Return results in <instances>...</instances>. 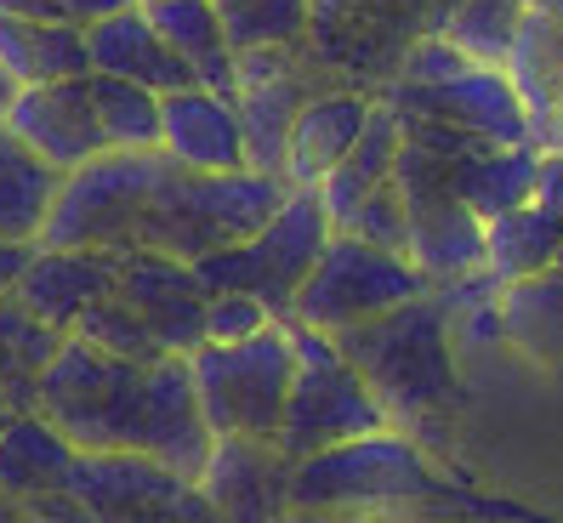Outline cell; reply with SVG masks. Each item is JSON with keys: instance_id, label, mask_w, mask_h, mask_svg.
<instances>
[{"instance_id": "cell-1", "label": "cell", "mask_w": 563, "mask_h": 523, "mask_svg": "<svg viewBox=\"0 0 563 523\" xmlns=\"http://www.w3.org/2000/svg\"><path fill=\"white\" fill-rule=\"evenodd\" d=\"M35 410L75 438V449H143L177 478H200L211 455V421L194 399L188 353H165L154 365L97 353L86 336H63L41 370Z\"/></svg>"}, {"instance_id": "cell-2", "label": "cell", "mask_w": 563, "mask_h": 523, "mask_svg": "<svg viewBox=\"0 0 563 523\" xmlns=\"http://www.w3.org/2000/svg\"><path fill=\"white\" fill-rule=\"evenodd\" d=\"M336 347L347 365L371 381L387 421L410 433L421 449L439 444V415L455 410L461 381H455V342H450V313L427 290L399 308H387L364 324L336 331Z\"/></svg>"}, {"instance_id": "cell-3", "label": "cell", "mask_w": 563, "mask_h": 523, "mask_svg": "<svg viewBox=\"0 0 563 523\" xmlns=\"http://www.w3.org/2000/svg\"><path fill=\"white\" fill-rule=\"evenodd\" d=\"M450 478H439V467L427 461V449L399 433H358L342 438L319 455L290 461V507L308 512H358V518H427L433 523Z\"/></svg>"}, {"instance_id": "cell-4", "label": "cell", "mask_w": 563, "mask_h": 523, "mask_svg": "<svg viewBox=\"0 0 563 523\" xmlns=\"http://www.w3.org/2000/svg\"><path fill=\"white\" fill-rule=\"evenodd\" d=\"M285 193H290L285 177L251 171V166H240V171H183L165 159V177H159L131 245L194 262L206 251L251 240L256 227L285 205Z\"/></svg>"}, {"instance_id": "cell-5", "label": "cell", "mask_w": 563, "mask_h": 523, "mask_svg": "<svg viewBox=\"0 0 563 523\" xmlns=\"http://www.w3.org/2000/svg\"><path fill=\"white\" fill-rule=\"evenodd\" d=\"M285 331H290V347H296V376H290V399H285V421H279L274 444L290 461L319 455L342 438L393 427L382 399L371 392V381H364L347 365V353L336 347V336L313 331L302 319H285Z\"/></svg>"}, {"instance_id": "cell-6", "label": "cell", "mask_w": 563, "mask_h": 523, "mask_svg": "<svg viewBox=\"0 0 563 523\" xmlns=\"http://www.w3.org/2000/svg\"><path fill=\"white\" fill-rule=\"evenodd\" d=\"M330 234H336V222H330L319 188H290L285 205L251 240L194 256V279L206 285V297H217V290H251V297L274 308V319H290L296 290L313 274Z\"/></svg>"}, {"instance_id": "cell-7", "label": "cell", "mask_w": 563, "mask_h": 523, "mask_svg": "<svg viewBox=\"0 0 563 523\" xmlns=\"http://www.w3.org/2000/svg\"><path fill=\"white\" fill-rule=\"evenodd\" d=\"M165 177V154H131V148H103L86 166L63 171L41 240L46 251H120L137 240L143 211Z\"/></svg>"}, {"instance_id": "cell-8", "label": "cell", "mask_w": 563, "mask_h": 523, "mask_svg": "<svg viewBox=\"0 0 563 523\" xmlns=\"http://www.w3.org/2000/svg\"><path fill=\"white\" fill-rule=\"evenodd\" d=\"M194 399H200L211 433H251L274 438L285 421L290 376H296V347L285 319H274L268 331H256L245 342H200L188 353Z\"/></svg>"}, {"instance_id": "cell-9", "label": "cell", "mask_w": 563, "mask_h": 523, "mask_svg": "<svg viewBox=\"0 0 563 523\" xmlns=\"http://www.w3.org/2000/svg\"><path fill=\"white\" fill-rule=\"evenodd\" d=\"M427 290L433 285H427V274L405 251H382L371 240L347 234V227H336L330 245L319 251L313 274L302 279V290H296L290 319L336 336V331H347V324H364V319H376V313L399 308L410 297H427Z\"/></svg>"}, {"instance_id": "cell-10", "label": "cell", "mask_w": 563, "mask_h": 523, "mask_svg": "<svg viewBox=\"0 0 563 523\" xmlns=\"http://www.w3.org/2000/svg\"><path fill=\"white\" fill-rule=\"evenodd\" d=\"M319 91L302 46H256L234 57V114L245 131V166L285 177V143L296 109Z\"/></svg>"}, {"instance_id": "cell-11", "label": "cell", "mask_w": 563, "mask_h": 523, "mask_svg": "<svg viewBox=\"0 0 563 523\" xmlns=\"http://www.w3.org/2000/svg\"><path fill=\"white\" fill-rule=\"evenodd\" d=\"M387 103L399 114H421V120H444L455 131H467L473 143H536L523 114V97L507 80L501 63H467L461 75L439 80V86H387Z\"/></svg>"}, {"instance_id": "cell-12", "label": "cell", "mask_w": 563, "mask_h": 523, "mask_svg": "<svg viewBox=\"0 0 563 523\" xmlns=\"http://www.w3.org/2000/svg\"><path fill=\"white\" fill-rule=\"evenodd\" d=\"M194 483L222 523H279L290 512V455L274 438L217 433Z\"/></svg>"}, {"instance_id": "cell-13", "label": "cell", "mask_w": 563, "mask_h": 523, "mask_svg": "<svg viewBox=\"0 0 563 523\" xmlns=\"http://www.w3.org/2000/svg\"><path fill=\"white\" fill-rule=\"evenodd\" d=\"M120 297L148 319L165 353H194L206 342V285L194 279V262L165 256L148 245H120Z\"/></svg>"}, {"instance_id": "cell-14", "label": "cell", "mask_w": 563, "mask_h": 523, "mask_svg": "<svg viewBox=\"0 0 563 523\" xmlns=\"http://www.w3.org/2000/svg\"><path fill=\"white\" fill-rule=\"evenodd\" d=\"M0 120H7L52 171H75V166H86L91 154L109 148L103 125H97V109H91L86 75L18 86V97L7 103V114H0Z\"/></svg>"}, {"instance_id": "cell-15", "label": "cell", "mask_w": 563, "mask_h": 523, "mask_svg": "<svg viewBox=\"0 0 563 523\" xmlns=\"http://www.w3.org/2000/svg\"><path fill=\"white\" fill-rule=\"evenodd\" d=\"M159 154L183 171H240L245 166V131L234 114V97L211 86H183L159 97Z\"/></svg>"}, {"instance_id": "cell-16", "label": "cell", "mask_w": 563, "mask_h": 523, "mask_svg": "<svg viewBox=\"0 0 563 523\" xmlns=\"http://www.w3.org/2000/svg\"><path fill=\"white\" fill-rule=\"evenodd\" d=\"M114 285H120V251H46V245H35L29 268L12 285V297L29 313H41L46 324H57V331H75V319L91 302L114 297Z\"/></svg>"}, {"instance_id": "cell-17", "label": "cell", "mask_w": 563, "mask_h": 523, "mask_svg": "<svg viewBox=\"0 0 563 523\" xmlns=\"http://www.w3.org/2000/svg\"><path fill=\"white\" fill-rule=\"evenodd\" d=\"M376 97H364L353 86L336 91H313L290 120V143H285V182L290 188H319L330 171L347 159V148L358 143L364 120H371Z\"/></svg>"}, {"instance_id": "cell-18", "label": "cell", "mask_w": 563, "mask_h": 523, "mask_svg": "<svg viewBox=\"0 0 563 523\" xmlns=\"http://www.w3.org/2000/svg\"><path fill=\"white\" fill-rule=\"evenodd\" d=\"M86 46H91V69L97 75H120V80H137L148 91H183V86H200L194 69L159 41V29L143 18V7H125L86 23Z\"/></svg>"}, {"instance_id": "cell-19", "label": "cell", "mask_w": 563, "mask_h": 523, "mask_svg": "<svg viewBox=\"0 0 563 523\" xmlns=\"http://www.w3.org/2000/svg\"><path fill=\"white\" fill-rule=\"evenodd\" d=\"M75 438L46 421L41 410H18L7 427H0V489L12 501H35V496H57L69 483L75 467Z\"/></svg>"}, {"instance_id": "cell-20", "label": "cell", "mask_w": 563, "mask_h": 523, "mask_svg": "<svg viewBox=\"0 0 563 523\" xmlns=\"http://www.w3.org/2000/svg\"><path fill=\"white\" fill-rule=\"evenodd\" d=\"M0 69L18 86L91 75L86 23H75V18H0Z\"/></svg>"}, {"instance_id": "cell-21", "label": "cell", "mask_w": 563, "mask_h": 523, "mask_svg": "<svg viewBox=\"0 0 563 523\" xmlns=\"http://www.w3.org/2000/svg\"><path fill=\"white\" fill-rule=\"evenodd\" d=\"M143 18L159 29V41L172 46L200 86L234 97V46H228V29L217 18V0H137Z\"/></svg>"}, {"instance_id": "cell-22", "label": "cell", "mask_w": 563, "mask_h": 523, "mask_svg": "<svg viewBox=\"0 0 563 523\" xmlns=\"http://www.w3.org/2000/svg\"><path fill=\"white\" fill-rule=\"evenodd\" d=\"M541 148L536 143H473L467 154L450 159V182L484 222L501 216L523 200H536Z\"/></svg>"}, {"instance_id": "cell-23", "label": "cell", "mask_w": 563, "mask_h": 523, "mask_svg": "<svg viewBox=\"0 0 563 523\" xmlns=\"http://www.w3.org/2000/svg\"><path fill=\"white\" fill-rule=\"evenodd\" d=\"M399 143H405V120H399V109L387 103V97H376V109H371V120H364V131H358V143L347 148V159L336 171H330L324 182H319V200H324V211H330V222H347L371 193L393 177V159H399Z\"/></svg>"}, {"instance_id": "cell-24", "label": "cell", "mask_w": 563, "mask_h": 523, "mask_svg": "<svg viewBox=\"0 0 563 523\" xmlns=\"http://www.w3.org/2000/svg\"><path fill=\"white\" fill-rule=\"evenodd\" d=\"M501 69L518 86L529 131H536V148H541L547 125H552V109H558V80H563V18L558 12H523L518 41H512Z\"/></svg>"}, {"instance_id": "cell-25", "label": "cell", "mask_w": 563, "mask_h": 523, "mask_svg": "<svg viewBox=\"0 0 563 523\" xmlns=\"http://www.w3.org/2000/svg\"><path fill=\"white\" fill-rule=\"evenodd\" d=\"M495 308H501L507 347H518L536 365H563V274L558 268L507 279Z\"/></svg>"}, {"instance_id": "cell-26", "label": "cell", "mask_w": 563, "mask_h": 523, "mask_svg": "<svg viewBox=\"0 0 563 523\" xmlns=\"http://www.w3.org/2000/svg\"><path fill=\"white\" fill-rule=\"evenodd\" d=\"M57 177L63 171H52L46 159L29 148L7 120H0V240H18V245L41 240Z\"/></svg>"}, {"instance_id": "cell-27", "label": "cell", "mask_w": 563, "mask_h": 523, "mask_svg": "<svg viewBox=\"0 0 563 523\" xmlns=\"http://www.w3.org/2000/svg\"><path fill=\"white\" fill-rule=\"evenodd\" d=\"M57 324H46L41 313H29L12 290H0V399L12 410H35L41 399V370L52 365V353L63 347Z\"/></svg>"}, {"instance_id": "cell-28", "label": "cell", "mask_w": 563, "mask_h": 523, "mask_svg": "<svg viewBox=\"0 0 563 523\" xmlns=\"http://www.w3.org/2000/svg\"><path fill=\"white\" fill-rule=\"evenodd\" d=\"M558 245H563V222L541 200H523L484 222V268L501 285L523 274H547L558 262Z\"/></svg>"}, {"instance_id": "cell-29", "label": "cell", "mask_w": 563, "mask_h": 523, "mask_svg": "<svg viewBox=\"0 0 563 523\" xmlns=\"http://www.w3.org/2000/svg\"><path fill=\"white\" fill-rule=\"evenodd\" d=\"M91 86V109L103 125L109 148H131V154H154L159 148V91L120 80V75H86Z\"/></svg>"}, {"instance_id": "cell-30", "label": "cell", "mask_w": 563, "mask_h": 523, "mask_svg": "<svg viewBox=\"0 0 563 523\" xmlns=\"http://www.w3.org/2000/svg\"><path fill=\"white\" fill-rule=\"evenodd\" d=\"M518 23H523V0H450L439 18V35L473 63H507Z\"/></svg>"}, {"instance_id": "cell-31", "label": "cell", "mask_w": 563, "mask_h": 523, "mask_svg": "<svg viewBox=\"0 0 563 523\" xmlns=\"http://www.w3.org/2000/svg\"><path fill=\"white\" fill-rule=\"evenodd\" d=\"M217 18L234 52L256 46H308L313 7L308 0H217Z\"/></svg>"}, {"instance_id": "cell-32", "label": "cell", "mask_w": 563, "mask_h": 523, "mask_svg": "<svg viewBox=\"0 0 563 523\" xmlns=\"http://www.w3.org/2000/svg\"><path fill=\"white\" fill-rule=\"evenodd\" d=\"M75 336H86L97 353H109V358H131V365H154V358H165L159 336L148 331V319L131 308L120 290L103 302H91L80 319H75Z\"/></svg>"}, {"instance_id": "cell-33", "label": "cell", "mask_w": 563, "mask_h": 523, "mask_svg": "<svg viewBox=\"0 0 563 523\" xmlns=\"http://www.w3.org/2000/svg\"><path fill=\"white\" fill-rule=\"evenodd\" d=\"M342 227H347V234H358V240H371V245H382V251H405L410 216H405V200H399V188H393V177H387Z\"/></svg>"}, {"instance_id": "cell-34", "label": "cell", "mask_w": 563, "mask_h": 523, "mask_svg": "<svg viewBox=\"0 0 563 523\" xmlns=\"http://www.w3.org/2000/svg\"><path fill=\"white\" fill-rule=\"evenodd\" d=\"M274 324V308L251 290H217L206 302V342H245Z\"/></svg>"}, {"instance_id": "cell-35", "label": "cell", "mask_w": 563, "mask_h": 523, "mask_svg": "<svg viewBox=\"0 0 563 523\" xmlns=\"http://www.w3.org/2000/svg\"><path fill=\"white\" fill-rule=\"evenodd\" d=\"M536 200L563 222V154L541 148V171H536Z\"/></svg>"}, {"instance_id": "cell-36", "label": "cell", "mask_w": 563, "mask_h": 523, "mask_svg": "<svg viewBox=\"0 0 563 523\" xmlns=\"http://www.w3.org/2000/svg\"><path fill=\"white\" fill-rule=\"evenodd\" d=\"M63 18H75V23H97V18H109V12H125V7H137V0H57Z\"/></svg>"}, {"instance_id": "cell-37", "label": "cell", "mask_w": 563, "mask_h": 523, "mask_svg": "<svg viewBox=\"0 0 563 523\" xmlns=\"http://www.w3.org/2000/svg\"><path fill=\"white\" fill-rule=\"evenodd\" d=\"M279 523H410V518H358V512H308V507H290Z\"/></svg>"}, {"instance_id": "cell-38", "label": "cell", "mask_w": 563, "mask_h": 523, "mask_svg": "<svg viewBox=\"0 0 563 523\" xmlns=\"http://www.w3.org/2000/svg\"><path fill=\"white\" fill-rule=\"evenodd\" d=\"M29 256H35V245L0 240V290H12V285H18V274L29 268Z\"/></svg>"}, {"instance_id": "cell-39", "label": "cell", "mask_w": 563, "mask_h": 523, "mask_svg": "<svg viewBox=\"0 0 563 523\" xmlns=\"http://www.w3.org/2000/svg\"><path fill=\"white\" fill-rule=\"evenodd\" d=\"M0 18H63L57 0H0Z\"/></svg>"}, {"instance_id": "cell-40", "label": "cell", "mask_w": 563, "mask_h": 523, "mask_svg": "<svg viewBox=\"0 0 563 523\" xmlns=\"http://www.w3.org/2000/svg\"><path fill=\"white\" fill-rule=\"evenodd\" d=\"M541 148L563 154V80H558V109H552V125H547V143Z\"/></svg>"}, {"instance_id": "cell-41", "label": "cell", "mask_w": 563, "mask_h": 523, "mask_svg": "<svg viewBox=\"0 0 563 523\" xmlns=\"http://www.w3.org/2000/svg\"><path fill=\"white\" fill-rule=\"evenodd\" d=\"M12 97H18V80H12L7 69H0V114H7V103H12Z\"/></svg>"}, {"instance_id": "cell-42", "label": "cell", "mask_w": 563, "mask_h": 523, "mask_svg": "<svg viewBox=\"0 0 563 523\" xmlns=\"http://www.w3.org/2000/svg\"><path fill=\"white\" fill-rule=\"evenodd\" d=\"M523 12H558V0H523Z\"/></svg>"}, {"instance_id": "cell-43", "label": "cell", "mask_w": 563, "mask_h": 523, "mask_svg": "<svg viewBox=\"0 0 563 523\" xmlns=\"http://www.w3.org/2000/svg\"><path fill=\"white\" fill-rule=\"evenodd\" d=\"M12 415H18V410H12L7 399H0V427H7V421H12Z\"/></svg>"}, {"instance_id": "cell-44", "label": "cell", "mask_w": 563, "mask_h": 523, "mask_svg": "<svg viewBox=\"0 0 563 523\" xmlns=\"http://www.w3.org/2000/svg\"><path fill=\"white\" fill-rule=\"evenodd\" d=\"M552 268H558V274H563V245H558V262H552Z\"/></svg>"}, {"instance_id": "cell-45", "label": "cell", "mask_w": 563, "mask_h": 523, "mask_svg": "<svg viewBox=\"0 0 563 523\" xmlns=\"http://www.w3.org/2000/svg\"><path fill=\"white\" fill-rule=\"evenodd\" d=\"M558 18H563V0H558Z\"/></svg>"}, {"instance_id": "cell-46", "label": "cell", "mask_w": 563, "mask_h": 523, "mask_svg": "<svg viewBox=\"0 0 563 523\" xmlns=\"http://www.w3.org/2000/svg\"><path fill=\"white\" fill-rule=\"evenodd\" d=\"M410 523H427V518H410Z\"/></svg>"}]
</instances>
